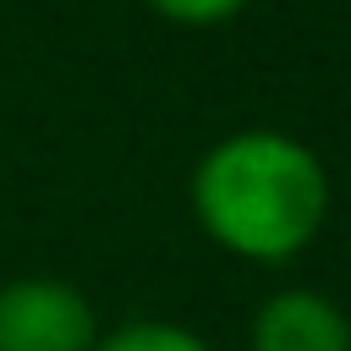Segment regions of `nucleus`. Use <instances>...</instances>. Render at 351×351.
<instances>
[{
  "label": "nucleus",
  "instance_id": "nucleus-1",
  "mask_svg": "<svg viewBox=\"0 0 351 351\" xmlns=\"http://www.w3.org/2000/svg\"><path fill=\"white\" fill-rule=\"evenodd\" d=\"M192 214L219 252L241 263H291L329 219L324 159L291 132H230L192 170Z\"/></svg>",
  "mask_w": 351,
  "mask_h": 351
},
{
  "label": "nucleus",
  "instance_id": "nucleus-2",
  "mask_svg": "<svg viewBox=\"0 0 351 351\" xmlns=\"http://www.w3.org/2000/svg\"><path fill=\"white\" fill-rule=\"evenodd\" d=\"M93 302L55 274H16L0 285V351H93Z\"/></svg>",
  "mask_w": 351,
  "mask_h": 351
},
{
  "label": "nucleus",
  "instance_id": "nucleus-3",
  "mask_svg": "<svg viewBox=\"0 0 351 351\" xmlns=\"http://www.w3.org/2000/svg\"><path fill=\"white\" fill-rule=\"evenodd\" d=\"M247 351H351V313L313 285H285L252 307Z\"/></svg>",
  "mask_w": 351,
  "mask_h": 351
},
{
  "label": "nucleus",
  "instance_id": "nucleus-4",
  "mask_svg": "<svg viewBox=\"0 0 351 351\" xmlns=\"http://www.w3.org/2000/svg\"><path fill=\"white\" fill-rule=\"evenodd\" d=\"M93 351H214V346L176 318H126V324L104 329Z\"/></svg>",
  "mask_w": 351,
  "mask_h": 351
},
{
  "label": "nucleus",
  "instance_id": "nucleus-5",
  "mask_svg": "<svg viewBox=\"0 0 351 351\" xmlns=\"http://www.w3.org/2000/svg\"><path fill=\"white\" fill-rule=\"evenodd\" d=\"M148 5L181 27H214V22H230L247 0H148Z\"/></svg>",
  "mask_w": 351,
  "mask_h": 351
}]
</instances>
